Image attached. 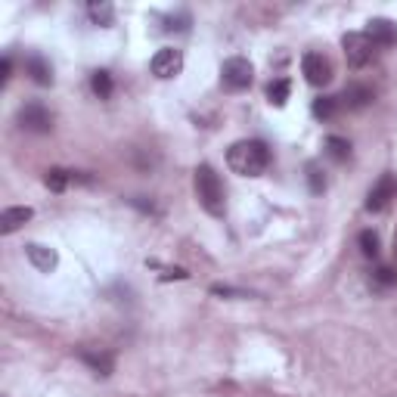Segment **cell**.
<instances>
[{"label":"cell","mask_w":397,"mask_h":397,"mask_svg":"<svg viewBox=\"0 0 397 397\" xmlns=\"http://www.w3.org/2000/svg\"><path fill=\"white\" fill-rule=\"evenodd\" d=\"M227 165L239 177H261L270 168V149L261 140H236L227 149Z\"/></svg>","instance_id":"1"},{"label":"cell","mask_w":397,"mask_h":397,"mask_svg":"<svg viewBox=\"0 0 397 397\" xmlns=\"http://www.w3.org/2000/svg\"><path fill=\"white\" fill-rule=\"evenodd\" d=\"M193 187H196V198L211 217H223L227 214V193H223V183L217 177V171L211 165H198L193 171Z\"/></svg>","instance_id":"2"},{"label":"cell","mask_w":397,"mask_h":397,"mask_svg":"<svg viewBox=\"0 0 397 397\" xmlns=\"http://www.w3.org/2000/svg\"><path fill=\"white\" fill-rule=\"evenodd\" d=\"M342 47H344V56H348V66L351 68H363L376 59L379 47L367 37V31H348L342 37Z\"/></svg>","instance_id":"3"},{"label":"cell","mask_w":397,"mask_h":397,"mask_svg":"<svg viewBox=\"0 0 397 397\" xmlns=\"http://www.w3.org/2000/svg\"><path fill=\"white\" fill-rule=\"evenodd\" d=\"M16 124L28 133H50L53 131V112L41 102H25L16 112Z\"/></svg>","instance_id":"4"},{"label":"cell","mask_w":397,"mask_h":397,"mask_svg":"<svg viewBox=\"0 0 397 397\" xmlns=\"http://www.w3.org/2000/svg\"><path fill=\"white\" fill-rule=\"evenodd\" d=\"M252 81H255V68L242 56H230L221 66V84L227 91H246V87H252Z\"/></svg>","instance_id":"5"},{"label":"cell","mask_w":397,"mask_h":397,"mask_svg":"<svg viewBox=\"0 0 397 397\" xmlns=\"http://www.w3.org/2000/svg\"><path fill=\"white\" fill-rule=\"evenodd\" d=\"M149 68H152V75H156V78H162V81L177 78V75L183 72V53L177 47H162L156 56H152Z\"/></svg>","instance_id":"6"},{"label":"cell","mask_w":397,"mask_h":397,"mask_svg":"<svg viewBox=\"0 0 397 397\" xmlns=\"http://www.w3.org/2000/svg\"><path fill=\"white\" fill-rule=\"evenodd\" d=\"M301 72H304L307 84L326 87L332 81V62L326 59L323 53H304V59H301Z\"/></svg>","instance_id":"7"},{"label":"cell","mask_w":397,"mask_h":397,"mask_svg":"<svg viewBox=\"0 0 397 397\" xmlns=\"http://www.w3.org/2000/svg\"><path fill=\"white\" fill-rule=\"evenodd\" d=\"M394 190H397L394 177L391 174H382L379 181L373 183V190L367 193V211H385L388 202L394 198Z\"/></svg>","instance_id":"8"},{"label":"cell","mask_w":397,"mask_h":397,"mask_svg":"<svg viewBox=\"0 0 397 397\" xmlns=\"http://www.w3.org/2000/svg\"><path fill=\"white\" fill-rule=\"evenodd\" d=\"M367 37L376 44V47H394L397 44V22H391V19H369L367 22Z\"/></svg>","instance_id":"9"},{"label":"cell","mask_w":397,"mask_h":397,"mask_svg":"<svg viewBox=\"0 0 397 397\" xmlns=\"http://www.w3.org/2000/svg\"><path fill=\"white\" fill-rule=\"evenodd\" d=\"M78 357H81V363H87V367L100 376V379H109V376H112V369H115V357L109 354V351L78 348Z\"/></svg>","instance_id":"10"},{"label":"cell","mask_w":397,"mask_h":397,"mask_svg":"<svg viewBox=\"0 0 397 397\" xmlns=\"http://www.w3.org/2000/svg\"><path fill=\"white\" fill-rule=\"evenodd\" d=\"M35 217V211L28 208V205H16V208H3V214H0V233L10 236L16 233L19 227H25V223Z\"/></svg>","instance_id":"11"},{"label":"cell","mask_w":397,"mask_h":397,"mask_svg":"<svg viewBox=\"0 0 397 397\" xmlns=\"http://www.w3.org/2000/svg\"><path fill=\"white\" fill-rule=\"evenodd\" d=\"M25 255H28V261H31V264H35L41 273L56 270V264H59V258H56L53 248L41 246V242H28V246H25Z\"/></svg>","instance_id":"12"},{"label":"cell","mask_w":397,"mask_h":397,"mask_svg":"<svg viewBox=\"0 0 397 397\" xmlns=\"http://www.w3.org/2000/svg\"><path fill=\"white\" fill-rule=\"evenodd\" d=\"M25 72H28V78L35 81L37 87H50L53 84V66H50L44 56L31 53L28 59H25Z\"/></svg>","instance_id":"13"},{"label":"cell","mask_w":397,"mask_h":397,"mask_svg":"<svg viewBox=\"0 0 397 397\" xmlns=\"http://www.w3.org/2000/svg\"><path fill=\"white\" fill-rule=\"evenodd\" d=\"M373 100H376V91L373 87H367V84H348L344 87V93L338 97V102L348 106V109H367Z\"/></svg>","instance_id":"14"},{"label":"cell","mask_w":397,"mask_h":397,"mask_svg":"<svg viewBox=\"0 0 397 397\" xmlns=\"http://www.w3.org/2000/svg\"><path fill=\"white\" fill-rule=\"evenodd\" d=\"M338 109H342L338 97H320V100H313L311 112H313V118L329 121V118H335V115H338Z\"/></svg>","instance_id":"15"},{"label":"cell","mask_w":397,"mask_h":397,"mask_svg":"<svg viewBox=\"0 0 397 397\" xmlns=\"http://www.w3.org/2000/svg\"><path fill=\"white\" fill-rule=\"evenodd\" d=\"M326 156H329L332 162L344 165L351 158V143L344 137H326Z\"/></svg>","instance_id":"16"},{"label":"cell","mask_w":397,"mask_h":397,"mask_svg":"<svg viewBox=\"0 0 397 397\" xmlns=\"http://www.w3.org/2000/svg\"><path fill=\"white\" fill-rule=\"evenodd\" d=\"M87 16L93 19V25H112V19H115V10H112V3H106V0H100V3H91L87 6Z\"/></svg>","instance_id":"17"},{"label":"cell","mask_w":397,"mask_h":397,"mask_svg":"<svg viewBox=\"0 0 397 397\" xmlns=\"http://www.w3.org/2000/svg\"><path fill=\"white\" fill-rule=\"evenodd\" d=\"M289 91H292V84L286 78H277V81H270L267 84V100L273 102V106H286V100H289Z\"/></svg>","instance_id":"18"},{"label":"cell","mask_w":397,"mask_h":397,"mask_svg":"<svg viewBox=\"0 0 397 397\" xmlns=\"http://www.w3.org/2000/svg\"><path fill=\"white\" fill-rule=\"evenodd\" d=\"M360 252L367 255V258H379V252H382V242H379V233H373V230H363L360 233Z\"/></svg>","instance_id":"19"},{"label":"cell","mask_w":397,"mask_h":397,"mask_svg":"<svg viewBox=\"0 0 397 397\" xmlns=\"http://www.w3.org/2000/svg\"><path fill=\"white\" fill-rule=\"evenodd\" d=\"M91 87H93V93H97L100 100H109L112 97V75L109 72H93Z\"/></svg>","instance_id":"20"},{"label":"cell","mask_w":397,"mask_h":397,"mask_svg":"<svg viewBox=\"0 0 397 397\" xmlns=\"http://www.w3.org/2000/svg\"><path fill=\"white\" fill-rule=\"evenodd\" d=\"M44 183H47V190H53V193H62V190L68 187V171L50 168L47 174H44Z\"/></svg>","instance_id":"21"},{"label":"cell","mask_w":397,"mask_h":397,"mask_svg":"<svg viewBox=\"0 0 397 397\" xmlns=\"http://www.w3.org/2000/svg\"><path fill=\"white\" fill-rule=\"evenodd\" d=\"M307 187H311V193H317V196L326 190V174H323V168H320L317 162L307 165Z\"/></svg>","instance_id":"22"},{"label":"cell","mask_w":397,"mask_h":397,"mask_svg":"<svg viewBox=\"0 0 397 397\" xmlns=\"http://www.w3.org/2000/svg\"><path fill=\"white\" fill-rule=\"evenodd\" d=\"M211 295H236V298H248L246 292H236V289H227V286H211Z\"/></svg>","instance_id":"23"},{"label":"cell","mask_w":397,"mask_h":397,"mask_svg":"<svg viewBox=\"0 0 397 397\" xmlns=\"http://www.w3.org/2000/svg\"><path fill=\"white\" fill-rule=\"evenodd\" d=\"M3 75H0V84H6V81H10V72H12V62H10V56H3Z\"/></svg>","instance_id":"24"},{"label":"cell","mask_w":397,"mask_h":397,"mask_svg":"<svg viewBox=\"0 0 397 397\" xmlns=\"http://www.w3.org/2000/svg\"><path fill=\"white\" fill-rule=\"evenodd\" d=\"M394 258H397V233H394Z\"/></svg>","instance_id":"25"}]
</instances>
